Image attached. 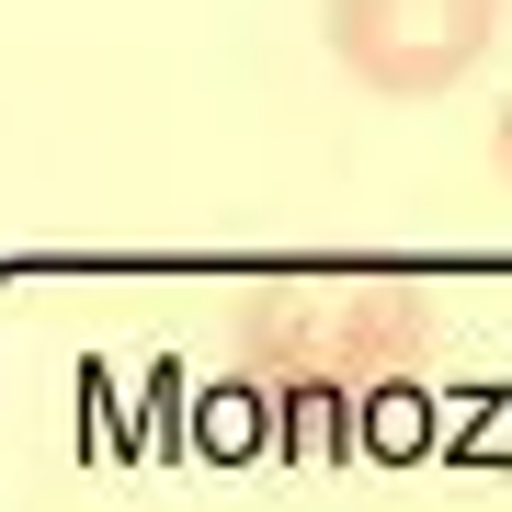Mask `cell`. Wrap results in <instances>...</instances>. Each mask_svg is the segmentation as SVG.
Wrapping results in <instances>:
<instances>
[{
    "instance_id": "obj_1",
    "label": "cell",
    "mask_w": 512,
    "mask_h": 512,
    "mask_svg": "<svg viewBox=\"0 0 512 512\" xmlns=\"http://www.w3.org/2000/svg\"><path fill=\"white\" fill-rule=\"evenodd\" d=\"M228 353L285 410H365L444 365V296L410 274H251L228 296Z\"/></svg>"
},
{
    "instance_id": "obj_3",
    "label": "cell",
    "mask_w": 512,
    "mask_h": 512,
    "mask_svg": "<svg viewBox=\"0 0 512 512\" xmlns=\"http://www.w3.org/2000/svg\"><path fill=\"white\" fill-rule=\"evenodd\" d=\"M501 183H512V103H501Z\"/></svg>"
},
{
    "instance_id": "obj_2",
    "label": "cell",
    "mask_w": 512,
    "mask_h": 512,
    "mask_svg": "<svg viewBox=\"0 0 512 512\" xmlns=\"http://www.w3.org/2000/svg\"><path fill=\"white\" fill-rule=\"evenodd\" d=\"M512 0H330V57L342 80H365L376 103H433L490 57Z\"/></svg>"
}]
</instances>
